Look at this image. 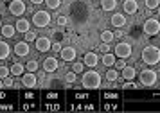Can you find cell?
Segmentation results:
<instances>
[{"label": "cell", "mask_w": 160, "mask_h": 113, "mask_svg": "<svg viewBox=\"0 0 160 113\" xmlns=\"http://www.w3.org/2000/svg\"><path fill=\"white\" fill-rule=\"evenodd\" d=\"M124 13L126 14H135L138 11V4L137 0H124Z\"/></svg>", "instance_id": "cell-13"}, {"label": "cell", "mask_w": 160, "mask_h": 113, "mask_svg": "<svg viewBox=\"0 0 160 113\" xmlns=\"http://www.w3.org/2000/svg\"><path fill=\"white\" fill-rule=\"evenodd\" d=\"M81 83H83V86H85L87 90H97V88H101V76H99V72L94 68V70L83 74Z\"/></svg>", "instance_id": "cell-1"}, {"label": "cell", "mask_w": 160, "mask_h": 113, "mask_svg": "<svg viewBox=\"0 0 160 113\" xmlns=\"http://www.w3.org/2000/svg\"><path fill=\"white\" fill-rule=\"evenodd\" d=\"M144 32L148 36H157L160 32V22L157 18H149L144 23Z\"/></svg>", "instance_id": "cell-5"}, {"label": "cell", "mask_w": 160, "mask_h": 113, "mask_svg": "<svg viewBox=\"0 0 160 113\" xmlns=\"http://www.w3.org/2000/svg\"><path fill=\"white\" fill-rule=\"evenodd\" d=\"M61 2H67V0H61Z\"/></svg>", "instance_id": "cell-42"}, {"label": "cell", "mask_w": 160, "mask_h": 113, "mask_svg": "<svg viewBox=\"0 0 160 113\" xmlns=\"http://www.w3.org/2000/svg\"><path fill=\"white\" fill-rule=\"evenodd\" d=\"M31 2H32V4H43L45 0H31Z\"/></svg>", "instance_id": "cell-38"}, {"label": "cell", "mask_w": 160, "mask_h": 113, "mask_svg": "<svg viewBox=\"0 0 160 113\" xmlns=\"http://www.w3.org/2000/svg\"><path fill=\"white\" fill-rule=\"evenodd\" d=\"M157 9H158V14H160V6H158V7H157Z\"/></svg>", "instance_id": "cell-40"}, {"label": "cell", "mask_w": 160, "mask_h": 113, "mask_svg": "<svg viewBox=\"0 0 160 113\" xmlns=\"http://www.w3.org/2000/svg\"><path fill=\"white\" fill-rule=\"evenodd\" d=\"M15 54H16V56H20V57L27 56V54H29V42L22 40V42L16 43V45H15Z\"/></svg>", "instance_id": "cell-10"}, {"label": "cell", "mask_w": 160, "mask_h": 113, "mask_svg": "<svg viewBox=\"0 0 160 113\" xmlns=\"http://www.w3.org/2000/svg\"><path fill=\"white\" fill-rule=\"evenodd\" d=\"M160 6V0H146V7L148 9H157Z\"/></svg>", "instance_id": "cell-27"}, {"label": "cell", "mask_w": 160, "mask_h": 113, "mask_svg": "<svg viewBox=\"0 0 160 113\" xmlns=\"http://www.w3.org/2000/svg\"><path fill=\"white\" fill-rule=\"evenodd\" d=\"M83 63L87 65V66H90V68H95L97 63H99V56L95 52H87L85 57H83Z\"/></svg>", "instance_id": "cell-11"}, {"label": "cell", "mask_w": 160, "mask_h": 113, "mask_svg": "<svg viewBox=\"0 0 160 113\" xmlns=\"http://www.w3.org/2000/svg\"><path fill=\"white\" fill-rule=\"evenodd\" d=\"M16 32H22V34H25L27 31H29V22L25 20V18H20V20L16 22Z\"/></svg>", "instance_id": "cell-18"}, {"label": "cell", "mask_w": 160, "mask_h": 113, "mask_svg": "<svg viewBox=\"0 0 160 113\" xmlns=\"http://www.w3.org/2000/svg\"><path fill=\"white\" fill-rule=\"evenodd\" d=\"M59 54H61V57H63L65 63L67 61H74V57H76V49H74V47H63Z\"/></svg>", "instance_id": "cell-12"}, {"label": "cell", "mask_w": 160, "mask_h": 113, "mask_svg": "<svg viewBox=\"0 0 160 113\" xmlns=\"http://www.w3.org/2000/svg\"><path fill=\"white\" fill-rule=\"evenodd\" d=\"M121 72H122L124 81H133V79H135V76H137V70H135L133 66H128V65H126Z\"/></svg>", "instance_id": "cell-16"}, {"label": "cell", "mask_w": 160, "mask_h": 113, "mask_svg": "<svg viewBox=\"0 0 160 113\" xmlns=\"http://www.w3.org/2000/svg\"><path fill=\"white\" fill-rule=\"evenodd\" d=\"M122 88H126V90H133V88H138V85L131 83V81H126V83L122 85Z\"/></svg>", "instance_id": "cell-34"}, {"label": "cell", "mask_w": 160, "mask_h": 113, "mask_svg": "<svg viewBox=\"0 0 160 113\" xmlns=\"http://www.w3.org/2000/svg\"><path fill=\"white\" fill-rule=\"evenodd\" d=\"M72 70L76 72V74H81V72L85 70V63H74Z\"/></svg>", "instance_id": "cell-30"}, {"label": "cell", "mask_w": 160, "mask_h": 113, "mask_svg": "<svg viewBox=\"0 0 160 113\" xmlns=\"http://www.w3.org/2000/svg\"><path fill=\"white\" fill-rule=\"evenodd\" d=\"M2 81H4V88H13V86H15V83H13V79L9 77V76H8V77H4Z\"/></svg>", "instance_id": "cell-31"}, {"label": "cell", "mask_w": 160, "mask_h": 113, "mask_svg": "<svg viewBox=\"0 0 160 113\" xmlns=\"http://www.w3.org/2000/svg\"><path fill=\"white\" fill-rule=\"evenodd\" d=\"M102 65L106 66V68H110V66H113L115 65V61H117V56L115 54H110V52H104V56H102Z\"/></svg>", "instance_id": "cell-17"}, {"label": "cell", "mask_w": 160, "mask_h": 113, "mask_svg": "<svg viewBox=\"0 0 160 113\" xmlns=\"http://www.w3.org/2000/svg\"><path fill=\"white\" fill-rule=\"evenodd\" d=\"M142 61L146 65H157L160 63V49L155 47V45H148L144 50H142Z\"/></svg>", "instance_id": "cell-2"}, {"label": "cell", "mask_w": 160, "mask_h": 113, "mask_svg": "<svg viewBox=\"0 0 160 113\" xmlns=\"http://www.w3.org/2000/svg\"><path fill=\"white\" fill-rule=\"evenodd\" d=\"M11 54V49L6 42H0V59H8Z\"/></svg>", "instance_id": "cell-20"}, {"label": "cell", "mask_w": 160, "mask_h": 113, "mask_svg": "<svg viewBox=\"0 0 160 113\" xmlns=\"http://www.w3.org/2000/svg\"><path fill=\"white\" fill-rule=\"evenodd\" d=\"M43 70L45 72H56L58 70V59H56V57H45Z\"/></svg>", "instance_id": "cell-14"}, {"label": "cell", "mask_w": 160, "mask_h": 113, "mask_svg": "<svg viewBox=\"0 0 160 113\" xmlns=\"http://www.w3.org/2000/svg\"><path fill=\"white\" fill-rule=\"evenodd\" d=\"M0 32H2V36H4V38H13V36H15V32H16V27H15V25H2Z\"/></svg>", "instance_id": "cell-19"}, {"label": "cell", "mask_w": 160, "mask_h": 113, "mask_svg": "<svg viewBox=\"0 0 160 113\" xmlns=\"http://www.w3.org/2000/svg\"><path fill=\"white\" fill-rule=\"evenodd\" d=\"M9 72H11V70H9L8 66H0V79L8 77V76H9Z\"/></svg>", "instance_id": "cell-33"}, {"label": "cell", "mask_w": 160, "mask_h": 113, "mask_svg": "<svg viewBox=\"0 0 160 113\" xmlns=\"http://www.w3.org/2000/svg\"><path fill=\"white\" fill-rule=\"evenodd\" d=\"M158 88H160V85H158Z\"/></svg>", "instance_id": "cell-43"}, {"label": "cell", "mask_w": 160, "mask_h": 113, "mask_svg": "<svg viewBox=\"0 0 160 113\" xmlns=\"http://www.w3.org/2000/svg\"><path fill=\"white\" fill-rule=\"evenodd\" d=\"M115 56L117 57H124V59H128L131 56V45L126 42H121L115 45Z\"/></svg>", "instance_id": "cell-7"}, {"label": "cell", "mask_w": 160, "mask_h": 113, "mask_svg": "<svg viewBox=\"0 0 160 113\" xmlns=\"http://www.w3.org/2000/svg\"><path fill=\"white\" fill-rule=\"evenodd\" d=\"M101 7L104 11H113L117 7V0H101Z\"/></svg>", "instance_id": "cell-21"}, {"label": "cell", "mask_w": 160, "mask_h": 113, "mask_svg": "<svg viewBox=\"0 0 160 113\" xmlns=\"http://www.w3.org/2000/svg\"><path fill=\"white\" fill-rule=\"evenodd\" d=\"M34 43H36V50L38 52H49L52 47V43L49 38H45V36H42V38H36L34 40Z\"/></svg>", "instance_id": "cell-8"}, {"label": "cell", "mask_w": 160, "mask_h": 113, "mask_svg": "<svg viewBox=\"0 0 160 113\" xmlns=\"http://www.w3.org/2000/svg\"><path fill=\"white\" fill-rule=\"evenodd\" d=\"M36 76H34V72H27V74H23L22 76V86L25 88H36Z\"/></svg>", "instance_id": "cell-9"}, {"label": "cell", "mask_w": 160, "mask_h": 113, "mask_svg": "<svg viewBox=\"0 0 160 113\" xmlns=\"http://www.w3.org/2000/svg\"><path fill=\"white\" fill-rule=\"evenodd\" d=\"M58 25H67V16H58Z\"/></svg>", "instance_id": "cell-35"}, {"label": "cell", "mask_w": 160, "mask_h": 113, "mask_svg": "<svg viewBox=\"0 0 160 113\" xmlns=\"http://www.w3.org/2000/svg\"><path fill=\"white\" fill-rule=\"evenodd\" d=\"M113 66H115L117 70H122L124 66H126V59H124V57H119V59L115 61V65H113Z\"/></svg>", "instance_id": "cell-28"}, {"label": "cell", "mask_w": 160, "mask_h": 113, "mask_svg": "<svg viewBox=\"0 0 160 113\" xmlns=\"http://www.w3.org/2000/svg\"><path fill=\"white\" fill-rule=\"evenodd\" d=\"M113 38H115V34H113L112 31H102V32H101V40L104 43H112V42H113Z\"/></svg>", "instance_id": "cell-24"}, {"label": "cell", "mask_w": 160, "mask_h": 113, "mask_svg": "<svg viewBox=\"0 0 160 113\" xmlns=\"http://www.w3.org/2000/svg\"><path fill=\"white\" fill-rule=\"evenodd\" d=\"M0 29H2V22H0Z\"/></svg>", "instance_id": "cell-41"}, {"label": "cell", "mask_w": 160, "mask_h": 113, "mask_svg": "<svg viewBox=\"0 0 160 113\" xmlns=\"http://www.w3.org/2000/svg\"><path fill=\"white\" fill-rule=\"evenodd\" d=\"M101 50H102V52H110V43H104V42H102V43H101Z\"/></svg>", "instance_id": "cell-37"}, {"label": "cell", "mask_w": 160, "mask_h": 113, "mask_svg": "<svg viewBox=\"0 0 160 113\" xmlns=\"http://www.w3.org/2000/svg\"><path fill=\"white\" fill-rule=\"evenodd\" d=\"M34 40H36V34H34V32H32V31H27V32H25V42H34Z\"/></svg>", "instance_id": "cell-32"}, {"label": "cell", "mask_w": 160, "mask_h": 113, "mask_svg": "<svg viewBox=\"0 0 160 113\" xmlns=\"http://www.w3.org/2000/svg\"><path fill=\"white\" fill-rule=\"evenodd\" d=\"M106 79H108V81H112V83H113V81H117V79H119V70H117V68H113V66H110L108 72H106Z\"/></svg>", "instance_id": "cell-23"}, {"label": "cell", "mask_w": 160, "mask_h": 113, "mask_svg": "<svg viewBox=\"0 0 160 113\" xmlns=\"http://www.w3.org/2000/svg\"><path fill=\"white\" fill-rule=\"evenodd\" d=\"M76 77H78V74L76 72H67V76H65V79H67V83H74L76 81Z\"/></svg>", "instance_id": "cell-29"}, {"label": "cell", "mask_w": 160, "mask_h": 113, "mask_svg": "<svg viewBox=\"0 0 160 113\" xmlns=\"http://www.w3.org/2000/svg\"><path fill=\"white\" fill-rule=\"evenodd\" d=\"M11 74H13L15 77H22V76H23V65L15 63L13 66H11Z\"/></svg>", "instance_id": "cell-22"}, {"label": "cell", "mask_w": 160, "mask_h": 113, "mask_svg": "<svg viewBox=\"0 0 160 113\" xmlns=\"http://www.w3.org/2000/svg\"><path fill=\"white\" fill-rule=\"evenodd\" d=\"M25 68H27V72H36V70H38V61L31 59L29 63L25 65Z\"/></svg>", "instance_id": "cell-25"}, {"label": "cell", "mask_w": 160, "mask_h": 113, "mask_svg": "<svg viewBox=\"0 0 160 113\" xmlns=\"http://www.w3.org/2000/svg\"><path fill=\"white\" fill-rule=\"evenodd\" d=\"M110 23H112L113 27H124V23H126V16H124V13H115L113 16H112Z\"/></svg>", "instance_id": "cell-15"}, {"label": "cell", "mask_w": 160, "mask_h": 113, "mask_svg": "<svg viewBox=\"0 0 160 113\" xmlns=\"http://www.w3.org/2000/svg\"><path fill=\"white\" fill-rule=\"evenodd\" d=\"M32 23L36 27H47L51 23V14L47 13V11H36V13L32 14Z\"/></svg>", "instance_id": "cell-4"}, {"label": "cell", "mask_w": 160, "mask_h": 113, "mask_svg": "<svg viewBox=\"0 0 160 113\" xmlns=\"http://www.w3.org/2000/svg\"><path fill=\"white\" fill-rule=\"evenodd\" d=\"M45 4L49 9H58L59 4H61V0H45Z\"/></svg>", "instance_id": "cell-26"}, {"label": "cell", "mask_w": 160, "mask_h": 113, "mask_svg": "<svg viewBox=\"0 0 160 113\" xmlns=\"http://www.w3.org/2000/svg\"><path fill=\"white\" fill-rule=\"evenodd\" d=\"M2 88H4V81H0V90H2Z\"/></svg>", "instance_id": "cell-39"}, {"label": "cell", "mask_w": 160, "mask_h": 113, "mask_svg": "<svg viewBox=\"0 0 160 113\" xmlns=\"http://www.w3.org/2000/svg\"><path fill=\"white\" fill-rule=\"evenodd\" d=\"M138 81H140L142 86H155V83H157V72L151 70V68H146V70L140 72Z\"/></svg>", "instance_id": "cell-3"}, {"label": "cell", "mask_w": 160, "mask_h": 113, "mask_svg": "<svg viewBox=\"0 0 160 113\" xmlns=\"http://www.w3.org/2000/svg\"><path fill=\"white\" fill-rule=\"evenodd\" d=\"M25 4H23V0H11V4H9V13L13 14V16H22L25 13Z\"/></svg>", "instance_id": "cell-6"}, {"label": "cell", "mask_w": 160, "mask_h": 113, "mask_svg": "<svg viewBox=\"0 0 160 113\" xmlns=\"http://www.w3.org/2000/svg\"><path fill=\"white\" fill-rule=\"evenodd\" d=\"M51 49L54 50V52H61V49H63V47H61L59 43H52V47H51Z\"/></svg>", "instance_id": "cell-36"}]
</instances>
